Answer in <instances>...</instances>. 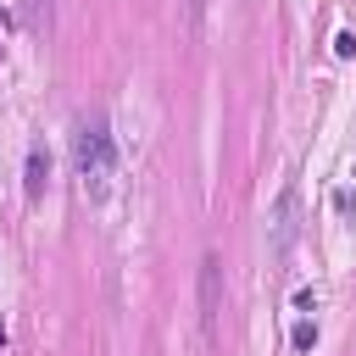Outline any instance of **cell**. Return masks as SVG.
Instances as JSON below:
<instances>
[{
  "label": "cell",
  "mask_w": 356,
  "mask_h": 356,
  "mask_svg": "<svg viewBox=\"0 0 356 356\" xmlns=\"http://www.w3.org/2000/svg\"><path fill=\"white\" fill-rule=\"evenodd\" d=\"M334 206H339V217H350V222H356V195H350V189H339V200H334Z\"/></svg>",
  "instance_id": "8992f818"
},
{
  "label": "cell",
  "mask_w": 356,
  "mask_h": 356,
  "mask_svg": "<svg viewBox=\"0 0 356 356\" xmlns=\"http://www.w3.org/2000/svg\"><path fill=\"white\" fill-rule=\"evenodd\" d=\"M295 217H300V184L289 178V184L278 189L273 211H267V250H273V256H284V250L295 245Z\"/></svg>",
  "instance_id": "7a4b0ae2"
},
{
  "label": "cell",
  "mask_w": 356,
  "mask_h": 356,
  "mask_svg": "<svg viewBox=\"0 0 356 356\" xmlns=\"http://www.w3.org/2000/svg\"><path fill=\"white\" fill-rule=\"evenodd\" d=\"M217 295H222V261L206 256L200 261V328H206V339H217Z\"/></svg>",
  "instance_id": "3957f363"
},
{
  "label": "cell",
  "mask_w": 356,
  "mask_h": 356,
  "mask_svg": "<svg viewBox=\"0 0 356 356\" xmlns=\"http://www.w3.org/2000/svg\"><path fill=\"white\" fill-rule=\"evenodd\" d=\"M72 167H78L83 195H89V200H100V195H106V184H111V167H117L106 111H83V117H78V134H72Z\"/></svg>",
  "instance_id": "6da1fadb"
},
{
  "label": "cell",
  "mask_w": 356,
  "mask_h": 356,
  "mask_svg": "<svg viewBox=\"0 0 356 356\" xmlns=\"http://www.w3.org/2000/svg\"><path fill=\"white\" fill-rule=\"evenodd\" d=\"M44 184H50V161H44V150L33 145V150H28V178H22V195H28V200H39V195H44Z\"/></svg>",
  "instance_id": "277c9868"
},
{
  "label": "cell",
  "mask_w": 356,
  "mask_h": 356,
  "mask_svg": "<svg viewBox=\"0 0 356 356\" xmlns=\"http://www.w3.org/2000/svg\"><path fill=\"white\" fill-rule=\"evenodd\" d=\"M289 345H295V350H317V323H306V317H300V323L289 328Z\"/></svg>",
  "instance_id": "5b68a950"
},
{
  "label": "cell",
  "mask_w": 356,
  "mask_h": 356,
  "mask_svg": "<svg viewBox=\"0 0 356 356\" xmlns=\"http://www.w3.org/2000/svg\"><path fill=\"white\" fill-rule=\"evenodd\" d=\"M334 56H356V33H339L334 39Z\"/></svg>",
  "instance_id": "52a82bcc"
}]
</instances>
